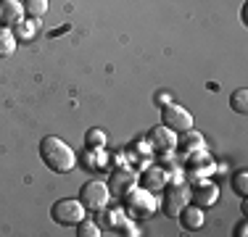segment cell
<instances>
[{
  "mask_svg": "<svg viewBox=\"0 0 248 237\" xmlns=\"http://www.w3.org/2000/svg\"><path fill=\"white\" fill-rule=\"evenodd\" d=\"M79 200L85 206V211H103L111 200V190L106 182H98V179L85 182L79 190Z\"/></svg>",
  "mask_w": 248,
  "mask_h": 237,
  "instance_id": "5",
  "label": "cell"
},
{
  "mask_svg": "<svg viewBox=\"0 0 248 237\" xmlns=\"http://www.w3.org/2000/svg\"><path fill=\"white\" fill-rule=\"evenodd\" d=\"M148 142H151V148L153 150H158V153H169V150H174L177 148V132H172L169 127H153L151 132H148Z\"/></svg>",
  "mask_w": 248,
  "mask_h": 237,
  "instance_id": "8",
  "label": "cell"
},
{
  "mask_svg": "<svg viewBox=\"0 0 248 237\" xmlns=\"http://www.w3.org/2000/svg\"><path fill=\"white\" fill-rule=\"evenodd\" d=\"M187 171H193V174L198 177H203V174H209V171H214V158L209 156V153L201 148V150L196 153H187Z\"/></svg>",
  "mask_w": 248,
  "mask_h": 237,
  "instance_id": "11",
  "label": "cell"
},
{
  "mask_svg": "<svg viewBox=\"0 0 248 237\" xmlns=\"http://www.w3.org/2000/svg\"><path fill=\"white\" fill-rule=\"evenodd\" d=\"M161 124L164 127H169L172 132L177 134H182V132H187V129H193V124H196V118H193V114L185 108V105H180V103H167V105H161Z\"/></svg>",
  "mask_w": 248,
  "mask_h": 237,
  "instance_id": "4",
  "label": "cell"
},
{
  "mask_svg": "<svg viewBox=\"0 0 248 237\" xmlns=\"http://www.w3.org/2000/svg\"><path fill=\"white\" fill-rule=\"evenodd\" d=\"M190 203V190L174 185V187H164V198H161V211L167 216H177L182 211V206Z\"/></svg>",
  "mask_w": 248,
  "mask_h": 237,
  "instance_id": "7",
  "label": "cell"
},
{
  "mask_svg": "<svg viewBox=\"0 0 248 237\" xmlns=\"http://www.w3.org/2000/svg\"><path fill=\"white\" fill-rule=\"evenodd\" d=\"M167 103H172V92H156V105H167Z\"/></svg>",
  "mask_w": 248,
  "mask_h": 237,
  "instance_id": "21",
  "label": "cell"
},
{
  "mask_svg": "<svg viewBox=\"0 0 248 237\" xmlns=\"http://www.w3.org/2000/svg\"><path fill=\"white\" fill-rule=\"evenodd\" d=\"M122 200H124V208H127V216H132V219H148V216H153V211L158 206L156 195L145 187L127 190L122 195Z\"/></svg>",
  "mask_w": 248,
  "mask_h": 237,
  "instance_id": "2",
  "label": "cell"
},
{
  "mask_svg": "<svg viewBox=\"0 0 248 237\" xmlns=\"http://www.w3.org/2000/svg\"><path fill=\"white\" fill-rule=\"evenodd\" d=\"M235 235H238V237H246V235H248V224H246V219L238 224V229H235Z\"/></svg>",
  "mask_w": 248,
  "mask_h": 237,
  "instance_id": "22",
  "label": "cell"
},
{
  "mask_svg": "<svg viewBox=\"0 0 248 237\" xmlns=\"http://www.w3.org/2000/svg\"><path fill=\"white\" fill-rule=\"evenodd\" d=\"M24 3L19 0H0V24L3 27H19L21 19H24Z\"/></svg>",
  "mask_w": 248,
  "mask_h": 237,
  "instance_id": "10",
  "label": "cell"
},
{
  "mask_svg": "<svg viewBox=\"0 0 248 237\" xmlns=\"http://www.w3.org/2000/svg\"><path fill=\"white\" fill-rule=\"evenodd\" d=\"M177 148H180L182 153H196L201 148H206V140L201 132H196V129H187V132L177 134Z\"/></svg>",
  "mask_w": 248,
  "mask_h": 237,
  "instance_id": "14",
  "label": "cell"
},
{
  "mask_svg": "<svg viewBox=\"0 0 248 237\" xmlns=\"http://www.w3.org/2000/svg\"><path fill=\"white\" fill-rule=\"evenodd\" d=\"M177 219H180V224H182V229H201L203 227V222H206V213L203 208H198V206H193V203H187V206H182V211L177 213Z\"/></svg>",
  "mask_w": 248,
  "mask_h": 237,
  "instance_id": "12",
  "label": "cell"
},
{
  "mask_svg": "<svg viewBox=\"0 0 248 237\" xmlns=\"http://www.w3.org/2000/svg\"><path fill=\"white\" fill-rule=\"evenodd\" d=\"M77 235L79 237H100V224L98 222H90V219H82L79 224H77Z\"/></svg>",
  "mask_w": 248,
  "mask_h": 237,
  "instance_id": "19",
  "label": "cell"
},
{
  "mask_svg": "<svg viewBox=\"0 0 248 237\" xmlns=\"http://www.w3.org/2000/svg\"><path fill=\"white\" fill-rule=\"evenodd\" d=\"M138 182L145 190H151V193H158V190L167 187V171L158 169V166H151V169H145L143 174L138 177Z\"/></svg>",
  "mask_w": 248,
  "mask_h": 237,
  "instance_id": "13",
  "label": "cell"
},
{
  "mask_svg": "<svg viewBox=\"0 0 248 237\" xmlns=\"http://www.w3.org/2000/svg\"><path fill=\"white\" fill-rule=\"evenodd\" d=\"M232 190L240 198H248V169H238L232 174Z\"/></svg>",
  "mask_w": 248,
  "mask_h": 237,
  "instance_id": "18",
  "label": "cell"
},
{
  "mask_svg": "<svg viewBox=\"0 0 248 237\" xmlns=\"http://www.w3.org/2000/svg\"><path fill=\"white\" fill-rule=\"evenodd\" d=\"M85 206H82L79 198H61L53 203L50 208V216L56 224H61V227H77V224L85 219Z\"/></svg>",
  "mask_w": 248,
  "mask_h": 237,
  "instance_id": "3",
  "label": "cell"
},
{
  "mask_svg": "<svg viewBox=\"0 0 248 237\" xmlns=\"http://www.w3.org/2000/svg\"><path fill=\"white\" fill-rule=\"evenodd\" d=\"M108 190H111V195H124L127 190H132L135 185H138V174L135 171H129V169H114L108 174Z\"/></svg>",
  "mask_w": 248,
  "mask_h": 237,
  "instance_id": "9",
  "label": "cell"
},
{
  "mask_svg": "<svg viewBox=\"0 0 248 237\" xmlns=\"http://www.w3.org/2000/svg\"><path fill=\"white\" fill-rule=\"evenodd\" d=\"M16 45H19V37L14 34V29H11V27H3V24H0V58L14 56Z\"/></svg>",
  "mask_w": 248,
  "mask_h": 237,
  "instance_id": "15",
  "label": "cell"
},
{
  "mask_svg": "<svg viewBox=\"0 0 248 237\" xmlns=\"http://www.w3.org/2000/svg\"><path fill=\"white\" fill-rule=\"evenodd\" d=\"M106 140H108V137H106V132H103V129H90V132H87L85 134V142H87V148H106Z\"/></svg>",
  "mask_w": 248,
  "mask_h": 237,
  "instance_id": "20",
  "label": "cell"
},
{
  "mask_svg": "<svg viewBox=\"0 0 248 237\" xmlns=\"http://www.w3.org/2000/svg\"><path fill=\"white\" fill-rule=\"evenodd\" d=\"M230 105H232V111H235V114H240V116L248 114V90H246V87L232 90V95H230Z\"/></svg>",
  "mask_w": 248,
  "mask_h": 237,
  "instance_id": "16",
  "label": "cell"
},
{
  "mask_svg": "<svg viewBox=\"0 0 248 237\" xmlns=\"http://www.w3.org/2000/svg\"><path fill=\"white\" fill-rule=\"evenodd\" d=\"M24 14L29 19H43L48 14V0H24Z\"/></svg>",
  "mask_w": 248,
  "mask_h": 237,
  "instance_id": "17",
  "label": "cell"
},
{
  "mask_svg": "<svg viewBox=\"0 0 248 237\" xmlns=\"http://www.w3.org/2000/svg\"><path fill=\"white\" fill-rule=\"evenodd\" d=\"M40 158L53 174H69L77 166V153L69 148V142H63L56 134H48V137L40 140Z\"/></svg>",
  "mask_w": 248,
  "mask_h": 237,
  "instance_id": "1",
  "label": "cell"
},
{
  "mask_svg": "<svg viewBox=\"0 0 248 237\" xmlns=\"http://www.w3.org/2000/svg\"><path fill=\"white\" fill-rule=\"evenodd\" d=\"M190 190V203L198 206V208H211V206L219 200V187H217V182L206 179V177H201V179L193 182Z\"/></svg>",
  "mask_w": 248,
  "mask_h": 237,
  "instance_id": "6",
  "label": "cell"
}]
</instances>
